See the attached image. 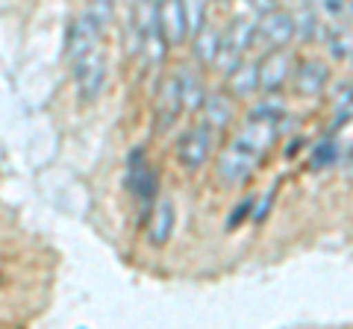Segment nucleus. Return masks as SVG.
Wrapping results in <instances>:
<instances>
[{
	"mask_svg": "<svg viewBox=\"0 0 353 329\" xmlns=\"http://www.w3.org/2000/svg\"><path fill=\"white\" fill-rule=\"evenodd\" d=\"M253 36H256V24H250L248 18H233V24L227 27V32L221 36V45H218V53H215V71L221 74H230L236 71L241 65V56H245V50L250 47Z\"/></svg>",
	"mask_w": 353,
	"mask_h": 329,
	"instance_id": "f257e3e1",
	"label": "nucleus"
},
{
	"mask_svg": "<svg viewBox=\"0 0 353 329\" xmlns=\"http://www.w3.org/2000/svg\"><path fill=\"white\" fill-rule=\"evenodd\" d=\"M74 76H77V89H80V100L92 103L101 97L106 85V56L101 50H88L85 56L74 62Z\"/></svg>",
	"mask_w": 353,
	"mask_h": 329,
	"instance_id": "f03ea898",
	"label": "nucleus"
},
{
	"mask_svg": "<svg viewBox=\"0 0 353 329\" xmlns=\"http://www.w3.org/2000/svg\"><path fill=\"white\" fill-rule=\"evenodd\" d=\"M153 109H157V133H165L176 118H180V109H183V89H180V76L176 74H168L162 76L159 89H157V103H153Z\"/></svg>",
	"mask_w": 353,
	"mask_h": 329,
	"instance_id": "7ed1b4c3",
	"label": "nucleus"
},
{
	"mask_svg": "<svg viewBox=\"0 0 353 329\" xmlns=\"http://www.w3.org/2000/svg\"><path fill=\"white\" fill-rule=\"evenodd\" d=\"M209 153H212V127L209 124L192 127L189 133H183L180 145H176V156H180V162L189 171L201 168V164L209 159Z\"/></svg>",
	"mask_w": 353,
	"mask_h": 329,
	"instance_id": "20e7f679",
	"label": "nucleus"
},
{
	"mask_svg": "<svg viewBox=\"0 0 353 329\" xmlns=\"http://www.w3.org/2000/svg\"><path fill=\"white\" fill-rule=\"evenodd\" d=\"M157 18H159V32L168 47L183 45L189 39V21H185L183 0H162V3H157Z\"/></svg>",
	"mask_w": 353,
	"mask_h": 329,
	"instance_id": "39448f33",
	"label": "nucleus"
},
{
	"mask_svg": "<svg viewBox=\"0 0 353 329\" xmlns=\"http://www.w3.org/2000/svg\"><path fill=\"white\" fill-rule=\"evenodd\" d=\"M289 76H292V56L283 47H271L268 56L259 62V89L265 94H277Z\"/></svg>",
	"mask_w": 353,
	"mask_h": 329,
	"instance_id": "423d86ee",
	"label": "nucleus"
},
{
	"mask_svg": "<svg viewBox=\"0 0 353 329\" xmlns=\"http://www.w3.org/2000/svg\"><path fill=\"white\" fill-rule=\"evenodd\" d=\"M127 185L139 200H153V194H157V171L148 164L141 147L127 156Z\"/></svg>",
	"mask_w": 353,
	"mask_h": 329,
	"instance_id": "0eeeda50",
	"label": "nucleus"
},
{
	"mask_svg": "<svg viewBox=\"0 0 353 329\" xmlns=\"http://www.w3.org/2000/svg\"><path fill=\"white\" fill-rule=\"evenodd\" d=\"M256 36L271 47H285L294 36V18L289 12H283V9H271V12H265L259 18Z\"/></svg>",
	"mask_w": 353,
	"mask_h": 329,
	"instance_id": "6e6552de",
	"label": "nucleus"
},
{
	"mask_svg": "<svg viewBox=\"0 0 353 329\" xmlns=\"http://www.w3.org/2000/svg\"><path fill=\"white\" fill-rule=\"evenodd\" d=\"M101 24L92 18V15H83V18H77L71 30H68V47H65V53H68V59L77 62L80 56H85L88 50H94L97 47V39H101Z\"/></svg>",
	"mask_w": 353,
	"mask_h": 329,
	"instance_id": "1a4fd4ad",
	"label": "nucleus"
},
{
	"mask_svg": "<svg viewBox=\"0 0 353 329\" xmlns=\"http://www.w3.org/2000/svg\"><path fill=\"white\" fill-rule=\"evenodd\" d=\"M274 136H277V129H274V124H268V120H250V124H248L245 129H241V133H239L233 141H236V145H239L241 150H248L250 156L262 159L265 153L271 150Z\"/></svg>",
	"mask_w": 353,
	"mask_h": 329,
	"instance_id": "9d476101",
	"label": "nucleus"
},
{
	"mask_svg": "<svg viewBox=\"0 0 353 329\" xmlns=\"http://www.w3.org/2000/svg\"><path fill=\"white\" fill-rule=\"evenodd\" d=\"M256 162H259L256 156H250L248 150H241L233 141V145L221 153V159H218V177L224 182H241L253 171V164Z\"/></svg>",
	"mask_w": 353,
	"mask_h": 329,
	"instance_id": "9b49d317",
	"label": "nucleus"
},
{
	"mask_svg": "<svg viewBox=\"0 0 353 329\" xmlns=\"http://www.w3.org/2000/svg\"><path fill=\"white\" fill-rule=\"evenodd\" d=\"M327 83H330L327 62H321V59H301V65H297V71H294V89L297 92L312 97V94H321L327 89Z\"/></svg>",
	"mask_w": 353,
	"mask_h": 329,
	"instance_id": "f8f14e48",
	"label": "nucleus"
},
{
	"mask_svg": "<svg viewBox=\"0 0 353 329\" xmlns=\"http://www.w3.org/2000/svg\"><path fill=\"white\" fill-rule=\"evenodd\" d=\"M174 203L168 200V197H162V200L157 203V209H153V217H150V229H148V241L153 247H165L168 244V238L174 233Z\"/></svg>",
	"mask_w": 353,
	"mask_h": 329,
	"instance_id": "ddd939ff",
	"label": "nucleus"
},
{
	"mask_svg": "<svg viewBox=\"0 0 353 329\" xmlns=\"http://www.w3.org/2000/svg\"><path fill=\"white\" fill-rule=\"evenodd\" d=\"M230 92L233 97H250L253 92H259V65L241 62L236 71H230Z\"/></svg>",
	"mask_w": 353,
	"mask_h": 329,
	"instance_id": "4468645a",
	"label": "nucleus"
},
{
	"mask_svg": "<svg viewBox=\"0 0 353 329\" xmlns=\"http://www.w3.org/2000/svg\"><path fill=\"white\" fill-rule=\"evenodd\" d=\"M203 115H206V124L209 127H227L230 118H233V100L224 94V92H215V94H206L203 100Z\"/></svg>",
	"mask_w": 353,
	"mask_h": 329,
	"instance_id": "2eb2a0df",
	"label": "nucleus"
},
{
	"mask_svg": "<svg viewBox=\"0 0 353 329\" xmlns=\"http://www.w3.org/2000/svg\"><path fill=\"white\" fill-rule=\"evenodd\" d=\"M176 76H180V89H183V106H189V109H201V106H203V100H206V92H203V80H201V74H194V71H180Z\"/></svg>",
	"mask_w": 353,
	"mask_h": 329,
	"instance_id": "dca6fc26",
	"label": "nucleus"
},
{
	"mask_svg": "<svg viewBox=\"0 0 353 329\" xmlns=\"http://www.w3.org/2000/svg\"><path fill=\"white\" fill-rule=\"evenodd\" d=\"M218 45H221V32L218 30H212V27H201L194 32V56L201 59V62H206V65H212V59H215V53H218Z\"/></svg>",
	"mask_w": 353,
	"mask_h": 329,
	"instance_id": "f3484780",
	"label": "nucleus"
},
{
	"mask_svg": "<svg viewBox=\"0 0 353 329\" xmlns=\"http://www.w3.org/2000/svg\"><path fill=\"white\" fill-rule=\"evenodd\" d=\"M336 159H339V147H336V141L327 138L312 153V168H327V164H333Z\"/></svg>",
	"mask_w": 353,
	"mask_h": 329,
	"instance_id": "a211bd4d",
	"label": "nucleus"
},
{
	"mask_svg": "<svg viewBox=\"0 0 353 329\" xmlns=\"http://www.w3.org/2000/svg\"><path fill=\"white\" fill-rule=\"evenodd\" d=\"M183 3H185V21H189V32L194 36V32L206 24V21H203L206 6H203V0H183Z\"/></svg>",
	"mask_w": 353,
	"mask_h": 329,
	"instance_id": "6ab92c4d",
	"label": "nucleus"
},
{
	"mask_svg": "<svg viewBox=\"0 0 353 329\" xmlns=\"http://www.w3.org/2000/svg\"><path fill=\"white\" fill-rule=\"evenodd\" d=\"M283 115V103L280 100H265V103H259L256 109H253L250 112V120H268V124H274V120H277Z\"/></svg>",
	"mask_w": 353,
	"mask_h": 329,
	"instance_id": "aec40b11",
	"label": "nucleus"
},
{
	"mask_svg": "<svg viewBox=\"0 0 353 329\" xmlns=\"http://www.w3.org/2000/svg\"><path fill=\"white\" fill-rule=\"evenodd\" d=\"M112 12H115L112 0H92V6H88V15H92L101 27H106L109 21H112Z\"/></svg>",
	"mask_w": 353,
	"mask_h": 329,
	"instance_id": "412c9836",
	"label": "nucleus"
},
{
	"mask_svg": "<svg viewBox=\"0 0 353 329\" xmlns=\"http://www.w3.org/2000/svg\"><path fill=\"white\" fill-rule=\"evenodd\" d=\"M250 209H253V200H241L239 206H236V212L233 215H230V226H239V221H241V217H248L250 215Z\"/></svg>",
	"mask_w": 353,
	"mask_h": 329,
	"instance_id": "4be33fe9",
	"label": "nucleus"
},
{
	"mask_svg": "<svg viewBox=\"0 0 353 329\" xmlns=\"http://www.w3.org/2000/svg\"><path fill=\"white\" fill-rule=\"evenodd\" d=\"M248 6L253 9V12L265 15V12H271V9H277V0H248Z\"/></svg>",
	"mask_w": 353,
	"mask_h": 329,
	"instance_id": "5701e85b",
	"label": "nucleus"
},
{
	"mask_svg": "<svg viewBox=\"0 0 353 329\" xmlns=\"http://www.w3.org/2000/svg\"><path fill=\"white\" fill-rule=\"evenodd\" d=\"M268 206H271V194H268V197H262L259 209H256V212H250V215H253V217H256V221H262V217H265V209H268Z\"/></svg>",
	"mask_w": 353,
	"mask_h": 329,
	"instance_id": "b1692460",
	"label": "nucleus"
},
{
	"mask_svg": "<svg viewBox=\"0 0 353 329\" xmlns=\"http://www.w3.org/2000/svg\"><path fill=\"white\" fill-rule=\"evenodd\" d=\"M350 65H353V53H350Z\"/></svg>",
	"mask_w": 353,
	"mask_h": 329,
	"instance_id": "393cba45",
	"label": "nucleus"
},
{
	"mask_svg": "<svg viewBox=\"0 0 353 329\" xmlns=\"http://www.w3.org/2000/svg\"><path fill=\"white\" fill-rule=\"evenodd\" d=\"M153 3H162V0H153Z\"/></svg>",
	"mask_w": 353,
	"mask_h": 329,
	"instance_id": "a878e982",
	"label": "nucleus"
}]
</instances>
